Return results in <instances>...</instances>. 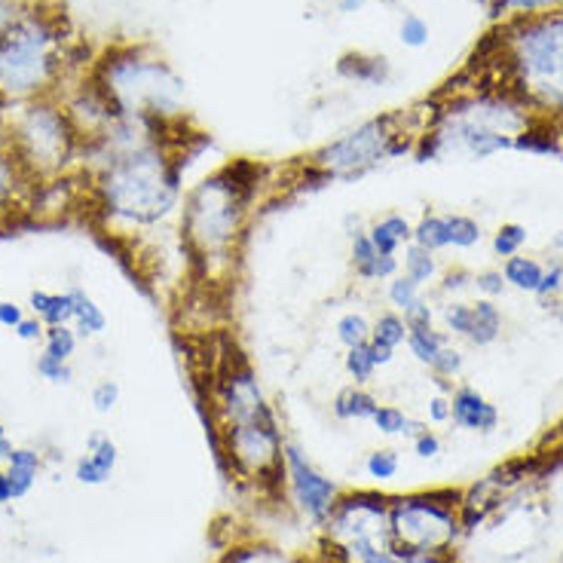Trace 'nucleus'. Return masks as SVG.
<instances>
[{"instance_id": "5", "label": "nucleus", "mask_w": 563, "mask_h": 563, "mask_svg": "<svg viewBox=\"0 0 563 563\" xmlns=\"http://www.w3.org/2000/svg\"><path fill=\"white\" fill-rule=\"evenodd\" d=\"M463 496L451 490L408 493L389 499V536L398 551L441 558L453 549L460 536V503Z\"/></svg>"}, {"instance_id": "21", "label": "nucleus", "mask_w": 563, "mask_h": 563, "mask_svg": "<svg viewBox=\"0 0 563 563\" xmlns=\"http://www.w3.org/2000/svg\"><path fill=\"white\" fill-rule=\"evenodd\" d=\"M413 242H417L420 249H429L432 254L451 249V224H448V214H435V211L422 214L420 221L413 224Z\"/></svg>"}, {"instance_id": "24", "label": "nucleus", "mask_w": 563, "mask_h": 563, "mask_svg": "<svg viewBox=\"0 0 563 563\" xmlns=\"http://www.w3.org/2000/svg\"><path fill=\"white\" fill-rule=\"evenodd\" d=\"M371 340H377L383 346H389V350L398 352V346L408 343V322H405V316L395 310L380 312V316L371 322Z\"/></svg>"}, {"instance_id": "35", "label": "nucleus", "mask_w": 563, "mask_h": 563, "mask_svg": "<svg viewBox=\"0 0 563 563\" xmlns=\"http://www.w3.org/2000/svg\"><path fill=\"white\" fill-rule=\"evenodd\" d=\"M429 371H432V377H435L438 383L460 377V371H463V352L448 343L444 350L438 352V358L429 365Z\"/></svg>"}, {"instance_id": "7", "label": "nucleus", "mask_w": 563, "mask_h": 563, "mask_svg": "<svg viewBox=\"0 0 563 563\" xmlns=\"http://www.w3.org/2000/svg\"><path fill=\"white\" fill-rule=\"evenodd\" d=\"M324 539L340 563H365L380 551L393 549L389 536V499L383 493H340L324 518Z\"/></svg>"}, {"instance_id": "3", "label": "nucleus", "mask_w": 563, "mask_h": 563, "mask_svg": "<svg viewBox=\"0 0 563 563\" xmlns=\"http://www.w3.org/2000/svg\"><path fill=\"white\" fill-rule=\"evenodd\" d=\"M53 19L41 13L15 15L0 31V101H37L62 77L65 46Z\"/></svg>"}, {"instance_id": "8", "label": "nucleus", "mask_w": 563, "mask_h": 563, "mask_svg": "<svg viewBox=\"0 0 563 563\" xmlns=\"http://www.w3.org/2000/svg\"><path fill=\"white\" fill-rule=\"evenodd\" d=\"M405 135L395 129L393 117H380V120H367L358 129L346 132L343 139L331 141L319 147L310 156L312 169L322 178H334V181H352L362 178L367 172H374L389 156L405 154L408 144Z\"/></svg>"}, {"instance_id": "43", "label": "nucleus", "mask_w": 563, "mask_h": 563, "mask_svg": "<svg viewBox=\"0 0 563 563\" xmlns=\"http://www.w3.org/2000/svg\"><path fill=\"white\" fill-rule=\"evenodd\" d=\"M15 338L22 340V343H43V334H46V324L37 319V316H25L19 328L13 331Z\"/></svg>"}, {"instance_id": "22", "label": "nucleus", "mask_w": 563, "mask_h": 563, "mask_svg": "<svg viewBox=\"0 0 563 563\" xmlns=\"http://www.w3.org/2000/svg\"><path fill=\"white\" fill-rule=\"evenodd\" d=\"M401 273L408 276V279H413L420 288H426V285H432V282H438V257L429 249H420L417 242H410V245H405V254H401Z\"/></svg>"}, {"instance_id": "10", "label": "nucleus", "mask_w": 563, "mask_h": 563, "mask_svg": "<svg viewBox=\"0 0 563 563\" xmlns=\"http://www.w3.org/2000/svg\"><path fill=\"white\" fill-rule=\"evenodd\" d=\"M451 420L468 432H493L499 426V410L472 386L451 389Z\"/></svg>"}, {"instance_id": "23", "label": "nucleus", "mask_w": 563, "mask_h": 563, "mask_svg": "<svg viewBox=\"0 0 563 563\" xmlns=\"http://www.w3.org/2000/svg\"><path fill=\"white\" fill-rule=\"evenodd\" d=\"M371 422L377 426V432L383 435H405V438H417L426 429L422 422H413L405 413V410L398 408V405H380L377 413L371 417Z\"/></svg>"}, {"instance_id": "9", "label": "nucleus", "mask_w": 563, "mask_h": 563, "mask_svg": "<svg viewBox=\"0 0 563 563\" xmlns=\"http://www.w3.org/2000/svg\"><path fill=\"white\" fill-rule=\"evenodd\" d=\"M285 481L291 487L297 508L310 521L324 523V518L331 515V508L340 499V487L328 475H322L307 460V453L300 451L297 444H291V441H285Z\"/></svg>"}, {"instance_id": "37", "label": "nucleus", "mask_w": 563, "mask_h": 563, "mask_svg": "<svg viewBox=\"0 0 563 563\" xmlns=\"http://www.w3.org/2000/svg\"><path fill=\"white\" fill-rule=\"evenodd\" d=\"M472 288L478 291L481 297H487V300H496V297H503L506 291V276H503V269H484L478 273L475 279H472Z\"/></svg>"}, {"instance_id": "31", "label": "nucleus", "mask_w": 563, "mask_h": 563, "mask_svg": "<svg viewBox=\"0 0 563 563\" xmlns=\"http://www.w3.org/2000/svg\"><path fill=\"white\" fill-rule=\"evenodd\" d=\"M523 245H527V227L521 224H503L493 233V254L503 257V261L521 254Z\"/></svg>"}, {"instance_id": "38", "label": "nucleus", "mask_w": 563, "mask_h": 563, "mask_svg": "<svg viewBox=\"0 0 563 563\" xmlns=\"http://www.w3.org/2000/svg\"><path fill=\"white\" fill-rule=\"evenodd\" d=\"M227 563H295V561H288L285 554H279V551H273V549H240L227 558Z\"/></svg>"}, {"instance_id": "39", "label": "nucleus", "mask_w": 563, "mask_h": 563, "mask_svg": "<svg viewBox=\"0 0 563 563\" xmlns=\"http://www.w3.org/2000/svg\"><path fill=\"white\" fill-rule=\"evenodd\" d=\"M7 478H10V490H13V499H22L29 496L34 481H37V472L34 468H19V465H7Z\"/></svg>"}, {"instance_id": "33", "label": "nucleus", "mask_w": 563, "mask_h": 563, "mask_svg": "<svg viewBox=\"0 0 563 563\" xmlns=\"http://www.w3.org/2000/svg\"><path fill=\"white\" fill-rule=\"evenodd\" d=\"M441 322H444V331L451 334V338H468V331H472V303H463V300H451V303H444V310H441Z\"/></svg>"}, {"instance_id": "51", "label": "nucleus", "mask_w": 563, "mask_h": 563, "mask_svg": "<svg viewBox=\"0 0 563 563\" xmlns=\"http://www.w3.org/2000/svg\"><path fill=\"white\" fill-rule=\"evenodd\" d=\"M7 503H13V490H10L7 472H0V506H7Z\"/></svg>"}, {"instance_id": "14", "label": "nucleus", "mask_w": 563, "mask_h": 563, "mask_svg": "<svg viewBox=\"0 0 563 563\" xmlns=\"http://www.w3.org/2000/svg\"><path fill=\"white\" fill-rule=\"evenodd\" d=\"M31 316H37L46 328H58V324L74 322V295L68 291H46L37 288L29 297Z\"/></svg>"}, {"instance_id": "34", "label": "nucleus", "mask_w": 563, "mask_h": 563, "mask_svg": "<svg viewBox=\"0 0 563 563\" xmlns=\"http://www.w3.org/2000/svg\"><path fill=\"white\" fill-rule=\"evenodd\" d=\"M34 371H37V377L46 383H53V386H68L74 380V367L70 362H56L53 355H46L41 350V355L34 358Z\"/></svg>"}, {"instance_id": "44", "label": "nucleus", "mask_w": 563, "mask_h": 563, "mask_svg": "<svg viewBox=\"0 0 563 563\" xmlns=\"http://www.w3.org/2000/svg\"><path fill=\"white\" fill-rule=\"evenodd\" d=\"M472 273H465L463 267L451 269V273H444L441 276V295H456V291H465V288H472Z\"/></svg>"}, {"instance_id": "1", "label": "nucleus", "mask_w": 563, "mask_h": 563, "mask_svg": "<svg viewBox=\"0 0 563 563\" xmlns=\"http://www.w3.org/2000/svg\"><path fill=\"white\" fill-rule=\"evenodd\" d=\"M108 147L96 178L99 206L117 221L147 227L181 209L184 163L159 144V135L101 139Z\"/></svg>"}, {"instance_id": "45", "label": "nucleus", "mask_w": 563, "mask_h": 563, "mask_svg": "<svg viewBox=\"0 0 563 563\" xmlns=\"http://www.w3.org/2000/svg\"><path fill=\"white\" fill-rule=\"evenodd\" d=\"M413 453L420 456V460H432L441 453V438L432 432V429H422L420 435L413 438Z\"/></svg>"}, {"instance_id": "18", "label": "nucleus", "mask_w": 563, "mask_h": 563, "mask_svg": "<svg viewBox=\"0 0 563 563\" xmlns=\"http://www.w3.org/2000/svg\"><path fill=\"white\" fill-rule=\"evenodd\" d=\"M503 276H506L508 288H518V291L536 295L539 282L545 276V264H539L530 254H515V257L503 261Z\"/></svg>"}, {"instance_id": "29", "label": "nucleus", "mask_w": 563, "mask_h": 563, "mask_svg": "<svg viewBox=\"0 0 563 563\" xmlns=\"http://www.w3.org/2000/svg\"><path fill=\"white\" fill-rule=\"evenodd\" d=\"M340 70L352 77V80H362V84H383L386 80V58H362V56H350L343 58Z\"/></svg>"}, {"instance_id": "41", "label": "nucleus", "mask_w": 563, "mask_h": 563, "mask_svg": "<svg viewBox=\"0 0 563 563\" xmlns=\"http://www.w3.org/2000/svg\"><path fill=\"white\" fill-rule=\"evenodd\" d=\"M405 316V322L408 328H420V324H435V310H432V303H429V297L422 295L408 312H401Z\"/></svg>"}, {"instance_id": "49", "label": "nucleus", "mask_w": 563, "mask_h": 563, "mask_svg": "<svg viewBox=\"0 0 563 563\" xmlns=\"http://www.w3.org/2000/svg\"><path fill=\"white\" fill-rule=\"evenodd\" d=\"M15 15H19V13H15L13 0H0V31L7 29V25L13 22Z\"/></svg>"}, {"instance_id": "47", "label": "nucleus", "mask_w": 563, "mask_h": 563, "mask_svg": "<svg viewBox=\"0 0 563 563\" xmlns=\"http://www.w3.org/2000/svg\"><path fill=\"white\" fill-rule=\"evenodd\" d=\"M429 420L432 422L451 420V395H435V398H429Z\"/></svg>"}, {"instance_id": "46", "label": "nucleus", "mask_w": 563, "mask_h": 563, "mask_svg": "<svg viewBox=\"0 0 563 563\" xmlns=\"http://www.w3.org/2000/svg\"><path fill=\"white\" fill-rule=\"evenodd\" d=\"M22 319H25V310H22L19 303H13V300H0V328L15 331Z\"/></svg>"}, {"instance_id": "26", "label": "nucleus", "mask_w": 563, "mask_h": 563, "mask_svg": "<svg viewBox=\"0 0 563 563\" xmlns=\"http://www.w3.org/2000/svg\"><path fill=\"white\" fill-rule=\"evenodd\" d=\"M343 367H346V377H350L355 386H367V383L374 380V374L380 371L377 362H374V355H371V346H367V343L346 350V355H343Z\"/></svg>"}, {"instance_id": "30", "label": "nucleus", "mask_w": 563, "mask_h": 563, "mask_svg": "<svg viewBox=\"0 0 563 563\" xmlns=\"http://www.w3.org/2000/svg\"><path fill=\"white\" fill-rule=\"evenodd\" d=\"M448 224H451V249L468 252V249H475L484 240L481 224L475 218H468V214H448Z\"/></svg>"}, {"instance_id": "17", "label": "nucleus", "mask_w": 563, "mask_h": 563, "mask_svg": "<svg viewBox=\"0 0 563 563\" xmlns=\"http://www.w3.org/2000/svg\"><path fill=\"white\" fill-rule=\"evenodd\" d=\"M70 295H74V322H70L74 331L80 338H99V334H104L108 331V316H104L99 303L86 295L84 288H70Z\"/></svg>"}, {"instance_id": "48", "label": "nucleus", "mask_w": 563, "mask_h": 563, "mask_svg": "<svg viewBox=\"0 0 563 563\" xmlns=\"http://www.w3.org/2000/svg\"><path fill=\"white\" fill-rule=\"evenodd\" d=\"M367 346H371V355H374V362H377V367L393 365L395 350H389V346H383V343H377V340H367Z\"/></svg>"}, {"instance_id": "25", "label": "nucleus", "mask_w": 563, "mask_h": 563, "mask_svg": "<svg viewBox=\"0 0 563 563\" xmlns=\"http://www.w3.org/2000/svg\"><path fill=\"white\" fill-rule=\"evenodd\" d=\"M334 338L343 350L352 346H362L371 340V322H367L365 312H343L334 324Z\"/></svg>"}, {"instance_id": "42", "label": "nucleus", "mask_w": 563, "mask_h": 563, "mask_svg": "<svg viewBox=\"0 0 563 563\" xmlns=\"http://www.w3.org/2000/svg\"><path fill=\"white\" fill-rule=\"evenodd\" d=\"M563 285V264L561 261H554L551 267H545V276L539 282V288H536V297H551L561 291Z\"/></svg>"}, {"instance_id": "52", "label": "nucleus", "mask_w": 563, "mask_h": 563, "mask_svg": "<svg viewBox=\"0 0 563 563\" xmlns=\"http://www.w3.org/2000/svg\"><path fill=\"white\" fill-rule=\"evenodd\" d=\"M367 0H340V13H355V10H362Z\"/></svg>"}, {"instance_id": "2", "label": "nucleus", "mask_w": 563, "mask_h": 563, "mask_svg": "<svg viewBox=\"0 0 563 563\" xmlns=\"http://www.w3.org/2000/svg\"><path fill=\"white\" fill-rule=\"evenodd\" d=\"M249 169L245 163L224 166L181 197V236L206 273L227 269L236 261L254 197V184L245 178Z\"/></svg>"}, {"instance_id": "36", "label": "nucleus", "mask_w": 563, "mask_h": 563, "mask_svg": "<svg viewBox=\"0 0 563 563\" xmlns=\"http://www.w3.org/2000/svg\"><path fill=\"white\" fill-rule=\"evenodd\" d=\"M120 383L111 380V377H104L92 386V393H89V401H92V408L99 410V413H111L117 405H120Z\"/></svg>"}, {"instance_id": "19", "label": "nucleus", "mask_w": 563, "mask_h": 563, "mask_svg": "<svg viewBox=\"0 0 563 563\" xmlns=\"http://www.w3.org/2000/svg\"><path fill=\"white\" fill-rule=\"evenodd\" d=\"M31 181V175L22 169V163L15 159L10 147H0V214L15 206L19 190Z\"/></svg>"}, {"instance_id": "12", "label": "nucleus", "mask_w": 563, "mask_h": 563, "mask_svg": "<svg viewBox=\"0 0 563 563\" xmlns=\"http://www.w3.org/2000/svg\"><path fill=\"white\" fill-rule=\"evenodd\" d=\"M117 456L120 453H117V444L111 441V435L92 432V435L86 438V453L77 460L74 478L80 481V484H89V487L104 484L113 475V468H117Z\"/></svg>"}, {"instance_id": "4", "label": "nucleus", "mask_w": 563, "mask_h": 563, "mask_svg": "<svg viewBox=\"0 0 563 563\" xmlns=\"http://www.w3.org/2000/svg\"><path fill=\"white\" fill-rule=\"evenodd\" d=\"M511 86L527 104L563 113V10L521 19L506 41Z\"/></svg>"}, {"instance_id": "11", "label": "nucleus", "mask_w": 563, "mask_h": 563, "mask_svg": "<svg viewBox=\"0 0 563 563\" xmlns=\"http://www.w3.org/2000/svg\"><path fill=\"white\" fill-rule=\"evenodd\" d=\"M352 273L362 282H389L401 273V257L398 254H380L374 249V242L367 240V230L352 233L350 245Z\"/></svg>"}, {"instance_id": "50", "label": "nucleus", "mask_w": 563, "mask_h": 563, "mask_svg": "<svg viewBox=\"0 0 563 563\" xmlns=\"http://www.w3.org/2000/svg\"><path fill=\"white\" fill-rule=\"evenodd\" d=\"M10 453H13V441L7 438V429H3V422H0V463H7Z\"/></svg>"}, {"instance_id": "40", "label": "nucleus", "mask_w": 563, "mask_h": 563, "mask_svg": "<svg viewBox=\"0 0 563 563\" xmlns=\"http://www.w3.org/2000/svg\"><path fill=\"white\" fill-rule=\"evenodd\" d=\"M401 41L408 43V46H422V43L429 41V25L422 22L420 15H405V22H401Z\"/></svg>"}, {"instance_id": "16", "label": "nucleus", "mask_w": 563, "mask_h": 563, "mask_svg": "<svg viewBox=\"0 0 563 563\" xmlns=\"http://www.w3.org/2000/svg\"><path fill=\"white\" fill-rule=\"evenodd\" d=\"M503 338V312L496 307V300L481 297L478 303H472V331H468V343L472 346H490Z\"/></svg>"}, {"instance_id": "20", "label": "nucleus", "mask_w": 563, "mask_h": 563, "mask_svg": "<svg viewBox=\"0 0 563 563\" xmlns=\"http://www.w3.org/2000/svg\"><path fill=\"white\" fill-rule=\"evenodd\" d=\"M451 343V334L448 331H438L435 324H420V328H408V346L410 355L420 362V365H432L438 358V352L444 350Z\"/></svg>"}, {"instance_id": "32", "label": "nucleus", "mask_w": 563, "mask_h": 563, "mask_svg": "<svg viewBox=\"0 0 563 563\" xmlns=\"http://www.w3.org/2000/svg\"><path fill=\"white\" fill-rule=\"evenodd\" d=\"M398 468H401V460H398V453L389 451V448L367 453L365 472H367V478H374L377 484H386V481H393L395 475H398Z\"/></svg>"}, {"instance_id": "13", "label": "nucleus", "mask_w": 563, "mask_h": 563, "mask_svg": "<svg viewBox=\"0 0 563 563\" xmlns=\"http://www.w3.org/2000/svg\"><path fill=\"white\" fill-rule=\"evenodd\" d=\"M367 240L374 242V249L380 254H398L405 245L413 242V224L405 214L389 211V214H383L367 227Z\"/></svg>"}, {"instance_id": "27", "label": "nucleus", "mask_w": 563, "mask_h": 563, "mask_svg": "<svg viewBox=\"0 0 563 563\" xmlns=\"http://www.w3.org/2000/svg\"><path fill=\"white\" fill-rule=\"evenodd\" d=\"M77 343H80V334L70 324L46 328V334H43V352L53 355L56 362H70L77 352Z\"/></svg>"}, {"instance_id": "28", "label": "nucleus", "mask_w": 563, "mask_h": 563, "mask_svg": "<svg viewBox=\"0 0 563 563\" xmlns=\"http://www.w3.org/2000/svg\"><path fill=\"white\" fill-rule=\"evenodd\" d=\"M422 297V288L413 279H408L405 273H398L386 282V300L395 312H408L417 300Z\"/></svg>"}, {"instance_id": "6", "label": "nucleus", "mask_w": 563, "mask_h": 563, "mask_svg": "<svg viewBox=\"0 0 563 563\" xmlns=\"http://www.w3.org/2000/svg\"><path fill=\"white\" fill-rule=\"evenodd\" d=\"M77 144H80V135L70 123L68 111H62L46 99L25 104L7 141V147L22 163V169L29 172L31 181L58 175L70 163Z\"/></svg>"}, {"instance_id": "15", "label": "nucleus", "mask_w": 563, "mask_h": 563, "mask_svg": "<svg viewBox=\"0 0 563 563\" xmlns=\"http://www.w3.org/2000/svg\"><path fill=\"white\" fill-rule=\"evenodd\" d=\"M377 408H380V398L374 393H367L365 386H355V383L343 386V389L334 395V405H331L334 417L346 422H371V417L377 413Z\"/></svg>"}]
</instances>
